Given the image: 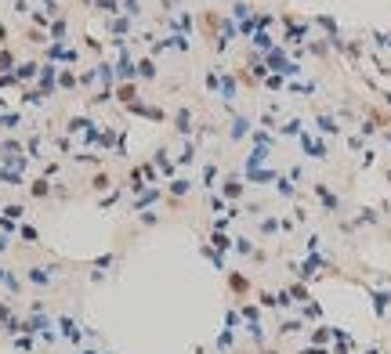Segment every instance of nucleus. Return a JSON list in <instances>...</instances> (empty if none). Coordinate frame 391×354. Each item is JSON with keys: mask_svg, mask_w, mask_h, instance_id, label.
I'll return each instance as SVG.
<instances>
[{"mask_svg": "<svg viewBox=\"0 0 391 354\" xmlns=\"http://www.w3.org/2000/svg\"><path fill=\"white\" fill-rule=\"evenodd\" d=\"M48 58H51V62H65V65H76V62H80V51H76V47H65V44H51V47H48Z\"/></svg>", "mask_w": 391, "mask_h": 354, "instance_id": "1", "label": "nucleus"}, {"mask_svg": "<svg viewBox=\"0 0 391 354\" xmlns=\"http://www.w3.org/2000/svg\"><path fill=\"white\" fill-rule=\"evenodd\" d=\"M36 80H40V94H51V90H54V83H58V65H54V62L40 65Z\"/></svg>", "mask_w": 391, "mask_h": 354, "instance_id": "2", "label": "nucleus"}, {"mask_svg": "<svg viewBox=\"0 0 391 354\" xmlns=\"http://www.w3.org/2000/svg\"><path fill=\"white\" fill-rule=\"evenodd\" d=\"M265 65H268V72H286V65H290V58H286V51L283 47H272L268 51V58H265Z\"/></svg>", "mask_w": 391, "mask_h": 354, "instance_id": "3", "label": "nucleus"}, {"mask_svg": "<svg viewBox=\"0 0 391 354\" xmlns=\"http://www.w3.org/2000/svg\"><path fill=\"white\" fill-rule=\"evenodd\" d=\"M130 22H134V18H127V15H116L113 22H109V33H113L116 40H127V33H130Z\"/></svg>", "mask_w": 391, "mask_h": 354, "instance_id": "4", "label": "nucleus"}, {"mask_svg": "<svg viewBox=\"0 0 391 354\" xmlns=\"http://www.w3.org/2000/svg\"><path fill=\"white\" fill-rule=\"evenodd\" d=\"M315 195L322 199V206H326V210H333V213L341 210V199H337V195H333L330 188H326V184H315Z\"/></svg>", "mask_w": 391, "mask_h": 354, "instance_id": "5", "label": "nucleus"}, {"mask_svg": "<svg viewBox=\"0 0 391 354\" xmlns=\"http://www.w3.org/2000/svg\"><path fill=\"white\" fill-rule=\"evenodd\" d=\"M218 94L225 98V101H232V98H236V76H232V72H221V83H218Z\"/></svg>", "mask_w": 391, "mask_h": 354, "instance_id": "6", "label": "nucleus"}, {"mask_svg": "<svg viewBox=\"0 0 391 354\" xmlns=\"http://www.w3.org/2000/svg\"><path fill=\"white\" fill-rule=\"evenodd\" d=\"M301 145H304V152H312L315 159H322L326 155V145L322 141H315V137H308V134H301Z\"/></svg>", "mask_w": 391, "mask_h": 354, "instance_id": "7", "label": "nucleus"}, {"mask_svg": "<svg viewBox=\"0 0 391 354\" xmlns=\"http://www.w3.org/2000/svg\"><path fill=\"white\" fill-rule=\"evenodd\" d=\"M36 72H40V65H36V62H22V65H15V80H33Z\"/></svg>", "mask_w": 391, "mask_h": 354, "instance_id": "8", "label": "nucleus"}, {"mask_svg": "<svg viewBox=\"0 0 391 354\" xmlns=\"http://www.w3.org/2000/svg\"><path fill=\"white\" fill-rule=\"evenodd\" d=\"M116 98L123 101V105H134V98H138V87H134V83H120V87H116Z\"/></svg>", "mask_w": 391, "mask_h": 354, "instance_id": "9", "label": "nucleus"}, {"mask_svg": "<svg viewBox=\"0 0 391 354\" xmlns=\"http://www.w3.org/2000/svg\"><path fill=\"white\" fill-rule=\"evenodd\" d=\"M174 123H178V130H181V134H189V130H192V109H178Z\"/></svg>", "mask_w": 391, "mask_h": 354, "instance_id": "10", "label": "nucleus"}, {"mask_svg": "<svg viewBox=\"0 0 391 354\" xmlns=\"http://www.w3.org/2000/svg\"><path fill=\"white\" fill-rule=\"evenodd\" d=\"M138 76H142V80H156V62L142 58V62H138Z\"/></svg>", "mask_w": 391, "mask_h": 354, "instance_id": "11", "label": "nucleus"}, {"mask_svg": "<svg viewBox=\"0 0 391 354\" xmlns=\"http://www.w3.org/2000/svg\"><path fill=\"white\" fill-rule=\"evenodd\" d=\"M120 11H123L127 18H138L142 15V0H120Z\"/></svg>", "mask_w": 391, "mask_h": 354, "instance_id": "12", "label": "nucleus"}, {"mask_svg": "<svg viewBox=\"0 0 391 354\" xmlns=\"http://www.w3.org/2000/svg\"><path fill=\"white\" fill-rule=\"evenodd\" d=\"M254 47H257V51H272L275 44H272V36H268L265 29H257V33H254Z\"/></svg>", "mask_w": 391, "mask_h": 354, "instance_id": "13", "label": "nucleus"}, {"mask_svg": "<svg viewBox=\"0 0 391 354\" xmlns=\"http://www.w3.org/2000/svg\"><path fill=\"white\" fill-rule=\"evenodd\" d=\"M246 130H250V119H246V116H236V119H232V137H236V141L246 134Z\"/></svg>", "mask_w": 391, "mask_h": 354, "instance_id": "14", "label": "nucleus"}, {"mask_svg": "<svg viewBox=\"0 0 391 354\" xmlns=\"http://www.w3.org/2000/svg\"><path fill=\"white\" fill-rule=\"evenodd\" d=\"M239 195H243V181H239V177H232V181L225 184V199H239Z\"/></svg>", "mask_w": 391, "mask_h": 354, "instance_id": "15", "label": "nucleus"}, {"mask_svg": "<svg viewBox=\"0 0 391 354\" xmlns=\"http://www.w3.org/2000/svg\"><path fill=\"white\" fill-rule=\"evenodd\" d=\"M95 7H98L101 15H116L120 11V0H95Z\"/></svg>", "mask_w": 391, "mask_h": 354, "instance_id": "16", "label": "nucleus"}, {"mask_svg": "<svg viewBox=\"0 0 391 354\" xmlns=\"http://www.w3.org/2000/svg\"><path fill=\"white\" fill-rule=\"evenodd\" d=\"M319 130H322V134H337V119H333V116H319Z\"/></svg>", "mask_w": 391, "mask_h": 354, "instance_id": "17", "label": "nucleus"}, {"mask_svg": "<svg viewBox=\"0 0 391 354\" xmlns=\"http://www.w3.org/2000/svg\"><path fill=\"white\" fill-rule=\"evenodd\" d=\"M58 87H62V90H73V87H76V76H73L69 69H62V72H58Z\"/></svg>", "mask_w": 391, "mask_h": 354, "instance_id": "18", "label": "nucleus"}, {"mask_svg": "<svg viewBox=\"0 0 391 354\" xmlns=\"http://www.w3.org/2000/svg\"><path fill=\"white\" fill-rule=\"evenodd\" d=\"M283 83H286V80H283V72H268V76H265V87H268V90H279Z\"/></svg>", "mask_w": 391, "mask_h": 354, "instance_id": "19", "label": "nucleus"}, {"mask_svg": "<svg viewBox=\"0 0 391 354\" xmlns=\"http://www.w3.org/2000/svg\"><path fill=\"white\" fill-rule=\"evenodd\" d=\"M15 65H18V62H15V54H11V51H0V72L15 69Z\"/></svg>", "mask_w": 391, "mask_h": 354, "instance_id": "20", "label": "nucleus"}, {"mask_svg": "<svg viewBox=\"0 0 391 354\" xmlns=\"http://www.w3.org/2000/svg\"><path fill=\"white\" fill-rule=\"evenodd\" d=\"M228 286H232L236 293H243V289H246V278H243V275H232V278H228Z\"/></svg>", "mask_w": 391, "mask_h": 354, "instance_id": "21", "label": "nucleus"}, {"mask_svg": "<svg viewBox=\"0 0 391 354\" xmlns=\"http://www.w3.org/2000/svg\"><path fill=\"white\" fill-rule=\"evenodd\" d=\"M228 235H225V231H214V246H218V249H228Z\"/></svg>", "mask_w": 391, "mask_h": 354, "instance_id": "22", "label": "nucleus"}, {"mask_svg": "<svg viewBox=\"0 0 391 354\" xmlns=\"http://www.w3.org/2000/svg\"><path fill=\"white\" fill-rule=\"evenodd\" d=\"M174 25H178V29H192V15H178V18H174Z\"/></svg>", "mask_w": 391, "mask_h": 354, "instance_id": "23", "label": "nucleus"}, {"mask_svg": "<svg viewBox=\"0 0 391 354\" xmlns=\"http://www.w3.org/2000/svg\"><path fill=\"white\" fill-rule=\"evenodd\" d=\"M33 22H36V25H44V29H48V25H51V15H44V11H33Z\"/></svg>", "mask_w": 391, "mask_h": 354, "instance_id": "24", "label": "nucleus"}, {"mask_svg": "<svg viewBox=\"0 0 391 354\" xmlns=\"http://www.w3.org/2000/svg\"><path fill=\"white\" fill-rule=\"evenodd\" d=\"M189 188H192V184H189V181H174V184H171V192H174V195H185V192H189Z\"/></svg>", "mask_w": 391, "mask_h": 354, "instance_id": "25", "label": "nucleus"}, {"mask_svg": "<svg viewBox=\"0 0 391 354\" xmlns=\"http://www.w3.org/2000/svg\"><path fill=\"white\" fill-rule=\"evenodd\" d=\"M218 83H221L218 72H207V90H218Z\"/></svg>", "mask_w": 391, "mask_h": 354, "instance_id": "26", "label": "nucleus"}, {"mask_svg": "<svg viewBox=\"0 0 391 354\" xmlns=\"http://www.w3.org/2000/svg\"><path fill=\"white\" fill-rule=\"evenodd\" d=\"M0 123H4V127H15V123H18V112H7V116H0Z\"/></svg>", "mask_w": 391, "mask_h": 354, "instance_id": "27", "label": "nucleus"}, {"mask_svg": "<svg viewBox=\"0 0 391 354\" xmlns=\"http://www.w3.org/2000/svg\"><path fill=\"white\" fill-rule=\"evenodd\" d=\"M214 177H218V170H214V166H207V170H203V181L214 184Z\"/></svg>", "mask_w": 391, "mask_h": 354, "instance_id": "28", "label": "nucleus"}, {"mask_svg": "<svg viewBox=\"0 0 391 354\" xmlns=\"http://www.w3.org/2000/svg\"><path fill=\"white\" fill-rule=\"evenodd\" d=\"M377 44H380V47H391V33H380V36H377Z\"/></svg>", "mask_w": 391, "mask_h": 354, "instance_id": "29", "label": "nucleus"}, {"mask_svg": "<svg viewBox=\"0 0 391 354\" xmlns=\"http://www.w3.org/2000/svg\"><path fill=\"white\" fill-rule=\"evenodd\" d=\"M160 4H163V7H174V4H178V0H160Z\"/></svg>", "mask_w": 391, "mask_h": 354, "instance_id": "30", "label": "nucleus"}, {"mask_svg": "<svg viewBox=\"0 0 391 354\" xmlns=\"http://www.w3.org/2000/svg\"><path fill=\"white\" fill-rule=\"evenodd\" d=\"M384 98H388V105H391V94H384Z\"/></svg>", "mask_w": 391, "mask_h": 354, "instance_id": "31", "label": "nucleus"}, {"mask_svg": "<svg viewBox=\"0 0 391 354\" xmlns=\"http://www.w3.org/2000/svg\"><path fill=\"white\" fill-rule=\"evenodd\" d=\"M44 4H54V0H44Z\"/></svg>", "mask_w": 391, "mask_h": 354, "instance_id": "32", "label": "nucleus"}]
</instances>
